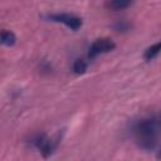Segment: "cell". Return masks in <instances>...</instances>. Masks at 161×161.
I'll return each instance as SVG.
<instances>
[{
    "mask_svg": "<svg viewBox=\"0 0 161 161\" xmlns=\"http://www.w3.org/2000/svg\"><path fill=\"white\" fill-rule=\"evenodd\" d=\"M133 136L137 146L145 151H152L158 145L160 122L158 117H146L136 122Z\"/></svg>",
    "mask_w": 161,
    "mask_h": 161,
    "instance_id": "cell-1",
    "label": "cell"
},
{
    "mask_svg": "<svg viewBox=\"0 0 161 161\" xmlns=\"http://www.w3.org/2000/svg\"><path fill=\"white\" fill-rule=\"evenodd\" d=\"M60 137L59 135H55L53 138H49L47 137L45 135H38L33 138V145L40 151V153L44 156V157H48L52 155V152L55 150V147L58 146V142H59Z\"/></svg>",
    "mask_w": 161,
    "mask_h": 161,
    "instance_id": "cell-2",
    "label": "cell"
},
{
    "mask_svg": "<svg viewBox=\"0 0 161 161\" xmlns=\"http://www.w3.org/2000/svg\"><path fill=\"white\" fill-rule=\"evenodd\" d=\"M48 19L52 21H55V23H62V24L67 25L68 28H70L72 30H78L82 26V19L73 14H67V13L50 14V15H48Z\"/></svg>",
    "mask_w": 161,
    "mask_h": 161,
    "instance_id": "cell-3",
    "label": "cell"
},
{
    "mask_svg": "<svg viewBox=\"0 0 161 161\" xmlns=\"http://www.w3.org/2000/svg\"><path fill=\"white\" fill-rule=\"evenodd\" d=\"M116 48V44L112 39L109 38H101V39H97L92 43L91 48H89V57L91 58H94L96 55L98 54H102V53H108L111 50H113Z\"/></svg>",
    "mask_w": 161,
    "mask_h": 161,
    "instance_id": "cell-4",
    "label": "cell"
},
{
    "mask_svg": "<svg viewBox=\"0 0 161 161\" xmlns=\"http://www.w3.org/2000/svg\"><path fill=\"white\" fill-rule=\"evenodd\" d=\"M132 4V0H107L106 8L109 10H123Z\"/></svg>",
    "mask_w": 161,
    "mask_h": 161,
    "instance_id": "cell-5",
    "label": "cell"
},
{
    "mask_svg": "<svg viewBox=\"0 0 161 161\" xmlns=\"http://www.w3.org/2000/svg\"><path fill=\"white\" fill-rule=\"evenodd\" d=\"M15 40H16V38H15V35H14V33L13 31H10V30H0V44H4V45H8V47H10V45H14L15 44Z\"/></svg>",
    "mask_w": 161,
    "mask_h": 161,
    "instance_id": "cell-6",
    "label": "cell"
},
{
    "mask_svg": "<svg viewBox=\"0 0 161 161\" xmlns=\"http://www.w3.org/2000/svg\"><path fill=\"white\" fill-rule=\"evenodd\" d=\"M158 52H160V43H156V44L148 47V48L145 50V54H143L145 60H147V62H148V60H152V59L158 54Z\"/></svg>",
    "mask_w": 161,
    "mask_h": 161,
    "instance_id": "cell-7",
    "label": "cell"
},
{
    "mask_svg": "<svg viewBox=\"0 0 161 161\" xmlns=\"http://www.w3.org/2000/svg\"><path fill=\"white\" fill-rule=\"evenodd\" d=\"M73 70L77 74H83L87 70V63L83 59H77L74 62V64H73Z\"/></svg>",
    "mask_w": 161,
    "mask_h": 161,
    "instance_id": "cell-8",
    "label": "cell"
}]
</instances>
